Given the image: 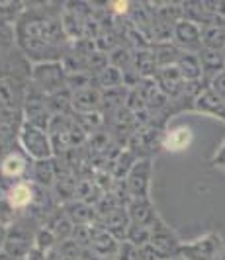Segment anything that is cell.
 <instances>
[{
	"mask_svg": "<svg viewBox=\"0 0 225 260\" xmlns=\"http://www.w3.org/2000/svg\"><path fill=\"white\" fill-rule=\"evenodd\" d=\"M22 169H24V160H22L20 156H10V158L4 162V172H6V174H18Z\"/></svg>",
	"mask_w": 225,
	"mask_h": 260,
	"instance_id": "obj_3",
	"label": "cell"
},
{
	"mask_svg": "<svg viewBox=\"0 0 225 260\" xmlns=\"http://www.w3.org/2000/svg\"><path fill=\"white\" fill-rule=\"evenodd\" d=\"M190 139H192L190 131L186 129V127H180V129H174L171 135H169V139H167V147L172 149V151H180V149L188 147Z\"/></svg>",
	"mask_w": 225,
	"mask_h": 260,
	"instance_id": "obj_1",
	"label": "cell"
},
{
	"mask_svg": "<svg viewBox=\"0 0 225 260\" xmlns=\"http://www.w3.org/2000/svg\"><path fill=\"white\" fill-rule=\"evenodd\" d=\"M114 4H116L114 8H116L118 12H125V8H127V2H114Z\"/></svg>",
	"mask_w": 225,
	"mask_h": 260,
	"instance_id": "obj_4",
	"label": "cell"
},
{
	"mask_svg": "<svg viewBox=\"0 0 225 260\" xmlns=\"http://www.w3.org/2000/svg\"><path fill=\"white\" fill-rule=\"evenodd\" d=\"M29 200H31V190L27 188L26 184H20V186H16L12 190L10 202H12V206H16V208H22V206L29 204Z\"/></svg>",
	"mask_w": 225,
	"mask_h": 260,
	"instance_id": "obj_2",
	"label": "cell"
}]
</instances>
